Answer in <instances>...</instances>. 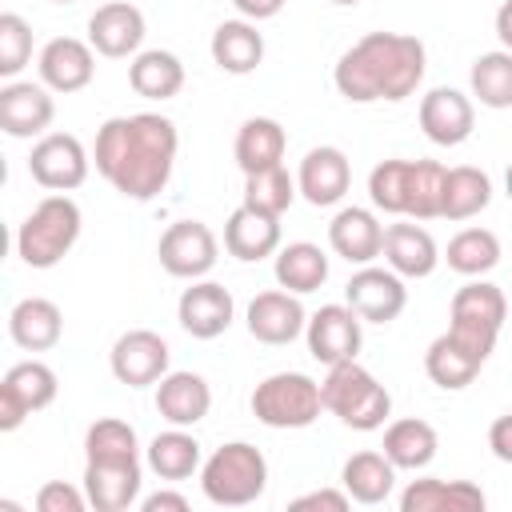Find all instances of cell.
<instances>
[{
    "label": "cell",
    "mask_w": 512,
    "mask_h": 512,
    "mask_svg": "<svg viewBox=\"0 0 512 512\" xmlns=\"http://www.w3.org/2000/svg\"><path fill=\"white\" fill-rule=\"evenodd\" d=\"M444 260L460 276H484V272H492L500 264V240H496L492 228H460L448 240Z\"/></svg>",
    "instance_id": "38"
},
{
    "label": "cell",
    "mask_w": 512,
    "mask_h": 512,
    "mask_svg": "<svg viewBox=\"0 0 512 512\" xmlns=\"http://www.w3.org/2000/svg\"><path fill=\"white\" fill-rule=\"evenodd\" d=\"M284 148H288V136H284L280 120H272V116H252V120H244L240 132H236V144H232L236 164H240L244 176L284 164Z\"/></svg>",
    "instance_id": "31"
},
{
    "label": "cell",
    "mask_w": 512,
    "mask_h": 512,
    "mask_svg": "<svg viewBox=\"0 0 512 512\" xmlns=\"http://www.w3.org/2000/svg\"><path fill=\"white\" fill-rule=\"evenodd\" d=\"M492 204V180L488 172L472 164H456L444 172V196H440V220H472Z\"/></svg>",
    "instance_id": "34"
},
{
    "label": "cell",
    "mask_w": 512,
    "mask_h": 512,
    "mask_svg": "<svg viewBox=\"0 0 512 512\" xmlns=\"http://www.w3.org/2000/svg\"><path fill=\"white\" fill-rule=\"evenodd\" d=\"M212 408V388L200 372H168L156 380V412L176 428H196Z\"/></svg>",
    "instance_id": "25"
},
{
    "label": "cell",
    "mask_w": 512,
    "mask_h": 512,
    "mask_svg": "<svg viewBox=\"0 0 512 512\" xmlns=\"http://www.w3.org/2000/svg\"><path fill=\"white\" fill-rule=\"evenodd\" d=\"M484 360H488V356H480L476 348H468V344L456 340L452 332H440V336L428 344V352H424V372H428V380H432L436 388L460 392V388H468V384L480 376Z\"/></svg>",
    "instance_id": "27"
},
{
    "label": "cell",
    "mask_w": 512,
    "mask_h": 512,
    "mask_svg": "<svg viewBox=\"0 0 512 512\" xmlns=\"http://www.w3.org/2000/svg\"><path fill=\"white\" fill-rule=\"evenodd\" d=\"M144 460L148 468L160 476V480H188L192 472H200L204 456H200V440L188 432V428H168L160 436H152V444L144 448Z\"/></svg>",
    "instance_id": "36"
},
{
    "label": "cell",
    "mask_w": 512,
    "mask_h": 512,
    "mask_svg": "<svg viewBox=\"0 0 512 512\" xmlns=\"http://www.w3.org/2000/svg\"><path fill=\"white\" fill-rule=\"evenodd\" d=\"M384 264L392 272H400L404 280H424L436 272L440 264V248L432 240V232L416 220H404V224H388L384 228Z\"/></svg>",
    "instance_id": "22"
},
{
    "label": "cell",
    "mask_w": 512,
    "mask_h": 512,
    "mask_svg": "<svg viewBox=\"0 0 512 512\" xmlns=\"http://www.w3.org/2000/svg\"><path fill=\"white\" fill-rule=\"evenodd\" d=\"M128 84L144 100H172L184 88V64L176 52H164V48L136 52L128 64Z\"/></svg>",
    "instance_id": "33"
},
{
    "label": "cell",
    "mask_w": 512,
    "mask_h": 512,
    "mask_svg": "<svg viewBox=\"0 0 512 512\" xmlns=\"http://www.w3.org/2000/svg\"><path fill=\"white\" fill-rule=\"evenodd\" d=\"M384 456L396 464V468H404V472H420V468H428L432 460H436V448H440V436H436V428L428 424V420H420V416H404V420H392L388 428H384Z\"/></svg>",
    "instance_id": "32"
},
{
    "label": "cell",
    "mask_w": 512,
    "mask_h": 512,
    "mask_svg": "<svg viewBox=\"0 0 512 512\" xmlns=\"http://www.w3.org/2000/svg\"><path fill=\"white\" fill-rule=\"evenodd\" d=\"M60 392L56 372L44 360H20L0 380V432H16L32 412H44Z\"/></svg>",
    "instance_id": "8"
},
{
    "label": "cell",
    "mask_w": 512,
    "mask_h": 512,
    "mask_svg": "<svg viewBox=\"0 0 512 512\" xmlns=\"http://www.w3.org/2000/svg\"><path fill=\"white\" fill-rule=\"evenodd\" d=\"M504 192H508V200H512V164H508V172H504Z\"/></svg>",
    "instance_id": "50"
},
{
    "label": "cell",
    "mask_w": 512,
    "mask_h": 512,
    "mask_svg": "<svg viewBox=\"0 0 512 512\" xmlns=\"http://www.w3.org/2000/svg\"><path fill=\"white\" fill-rule=\"evenodd\" d=\"M88 148L72 132H44L32 144L28 176L48 192H72L88 180Z\"/></svg>",
    "instance_id": "10"
},
{
    "label": "cell",
    "mask_w": 512,
    "mask_h": 512,
    "mask_svg": "<svg viewBox=\"0 0 512 512\" xmlns=\"http://www.w3.org/2000/svg\"><path fill=\"white\" fill-rule=\"evenodd\" d=\"M140 508L144 512H188V496H180V492H152V496H144L140 500Z\"/></svg>",
    "instance_id": "47"
},
{
    "label": "cell",
    "mask_w": 512,
    "mask_h": 512,
    "mask_svg": "<svg viewBox=\"0 0 512 512\" xmlns=\"http://www.w3.org/2000/svg\"><path fill=\"white\" fill-rule=\"evenodd\" d=\"M296 192H300V188H296V176H288L284 164L244 176V204H248V208H260V212H268V216H284V212L292 208Z\"/></svg>",
    "instance_id": "40"
},
{
    "label": "cell",
    "mask_w": 512,
    "mask_h": 512,
    "mask_svg": "<svg viewBox=\"0 0 512 512\" xmlns=\"http://www.w3.org/2000/svg\"><path fill=\"white\" fill-rule=\"evenodd\" d=\"M236 4V12L244 16V20H272L280 8H284V0H232Z\"/></svg>",
    "instance_id": "48"
},
{
    "label": "cell",
    "mask_w": 512,
    "mask_h": 512,
    "mask_svg": "<svg viewBox=\"0 0 512 512\" xmlns=\"http://www.w3.org/2000/svg\"><path fill=\"white\" fill-rule=\"evenodd\" d=\"M252 416L264 428H308L324 412L320 384L304 372H272L252 388Z\"/></svg>",
    "instance_id": "6"
},
{
    "label": "cell",
    "mask_w": 512,
    "mask_h": 512,
    "mask_svg": "<svg viewBox=\"0 0 512 512\" xmlns=\"http://www.w3.org/2000/svg\"><path fill=\"white\" fill-rule=\"evenodd\" d=\"M140 440L128 420L104 416L84 432V460H136Z\"/></svg>",
    "instance_id": "41"
},
{
    "label": "cell",
    "mask_w": 512,
    "mask_h": 512,
    "mask_svg": "<svg viewBox=\"0 0 512 512\" xmlns=\"http://www.w3.org/2000/svg\"><path fill=\"white\" fill-rule=\"evenodd\" d=\"M244 324H248V336H252V340L280 348V344H292V340L308 328V312H304V304H300L296 292H288V288H268V292H256V296H252Z\"/></svg>",
    "instance_id": "13"
},
{
    "label": "cell",
    "mask_w": 512,
    "mask_h": 512,
    "mask_svg": "<svg viewBox=\"0 0 512 512\" xmlns=\"http://www.w3.org/2000/svg\"><path fill=\"white\" fill-rule=\"evenodd\" d=\"M272 272H276V284L280 288H288L296 296H308V292H316L328 280V256L312 240H292V244H284L276 252Z\"/></svg>",
    "instance_id": "35"
},
{
    "label": "cell",
    "mask_w": 512,
    "mask_h": 512,
    "mask_svg": "<svg viewBox=\"0 0 512 512\" xmlns=\"http://www.w3.org/2000/svg\"><path fill=\"white\" fill-rule=\"evenodd\" d=\"M484 492L472 480L420 476L400 492V512H480Z\"/></svg>",
    "instance_id": "26"
},
{
    "label": "cell",
    "mask_w": 512,
    "mask_h": 512,
    "mask_svg": "<svg viewBox=\"0 0 512 512\" xmlns=\"http://www.w3.org/2000/svg\"><path fill=\"white\" fill-rule=\"evenodd\" d=\"M352 504V496L344 492V488H316V492H304V496H296L288 508L292 512H308V508H328V512H344Z\"/></svg>",
    "instance_id": "45"
},
{
    "label": "cell",
    "mask_w": 512,
    "mask_h": 512,
    "mask_svg": "<svg viewBox=\"0 0 512 512\" xmlns=\"http://www.w3.org/2000/svg\"><path fill=\"white\" fill-rule=\"evenodd\" d=\"M84 492L96 512H128L140 500V456L136 460H84Z\"/></svg>",
    "instance_id": "21"
},
{
    "label": "cell",
    "mask_w": 512,
    "mask_h": 512,
    "mask_svg": "<svg viewBox=\"0 0 512 512\" xmlns=\"http://www.w3.org/2000/svg\"><path fill=\"white\" fill-rule=\"evenodd\" d=\"M352 184V164L348 156L336 148V144H320V148H308L304 160H300V172H296V188L300 196L312 204V208H332L344 200Z\"/></svg>",
    "instance_id": "20"
},
{
    "label": "cell",
    "mask_w": 512,
    "mask_h": 512,
    "mask_svg": "<svg viewBox=\"0 0 512 512\" xmlns=\"http://www.w3.org/2000/svg\"><path fill=\"white\" fill-rule=\"evenodd\" d=\"M88 44L108 56V60H124L136 56L144 44V12L128 0H108L88 16Z\"/></svg>",
    "instance_id": "18"
},
{
    "label": "cell",
    "mask_w": 512,
    "mask_h": 512,
    "mask_svg": "<svg viewBox=\"0 0 512 512\" xmlns=\"http://www.w3.org/2000/svg\"><path fill=\"white\" fill-rule=\"evenodd\" d=\"M208 48H212L216 68L228 72V76H248L264 60V36L256 32L252 20H224L212 32V44Z\"/></svg>",
    "instance_id": "30"
},
{
    "label": "cell",
    "mask_w": 512,
    "mask_h": 512,
    "mask_svg": "<svg viewBox=\"0 0 512 512\" xmlns=\"http://www.w3.org/2000/svg\"><path fill=\"white\" fill-rule=\"evenodd\" d=\"M328 244L340 260L348 264H372L384 252V224L376 220L372 208H340L328 224Z\"/></svg>",
    "instance_id": "23"
},
{
    "label": "cell",
    "mask_w": 512,
    "mask_h": 512,
    "mask_svg": "<svg viewBox=\"0 0 512 512\" xmlns=\"http://www.w3.org/2000/svg\"><path fill=\"white\" fill-rule=\"evenodd\" d=\"M48 4H76V0H48Z\"/></svg>",
    "instance_id": "52"
},
{
    "label": "cell",
    "mask_w": 512,
    "mask_h": 512,
    "mask_svg": "<svg viewBox=\"0 0 512 512\" xmlns=\"http://www.w3.org/2000/svg\"><path fill=\"white\" fill-rule=\"evenodd\" d=\"M428 68V52L416 36L404 32H368L360 36L332 68L336 92L352 104H372V100H408Z\"/></svg>",
    "instance_id": "2"
},
{
    "label": "cell",
    "mask_w": 512,
    "mask_h": 512,
    "mask_svg": "<svg viewBox=\"0 0 512 512\" xmlns=\"http://www.w3.org/2000/svg\"><path fill=\"white\" fill-rule=\"evenodd\" d=\"M320 396H324V412H332L340 424L356 432H376L392 416L388 388L356 360L328 364V376L320 380Z\"/></svg>",
    "instance_id": "4"
},
{
    "label": "cell",
    "mask_w": 512,
    "mask_h": 512,
    "mask_svg": "<svg viewBox=\"0 0 512 512\" xmlns=\"http://www.w3.org/2000/svg\"><path fill=\"white\" fill-rule=\"evenodd\" d=\"M344 304L364 320V324H392L404 304H408V288L404 276L392 268H376V264H360L352 272V280L344 284Z\"/></svg>",
    "instance_id": "11"
},
{
    "label": "cell",
    "mask_w": 512,
    "mask_h": 512,
    "mask_svg": "<svg viewBox=\"0 0 512 512\" xmlns=\"http://www.w3.org/2000/svg\"><path fill=\"white\" fill-rule=\"evenodd\" d=\"M396 464L384 456V452H372V448H364V452H352L348 460H344V468H340V488L356 500V504H384L388 496H392V488H396Z\"/></svg>",
    "instance_id": "29"
},
{
    "label": "cell",
    "mask_w": 512,
    "mask_h": 512,
    "mask_svg": "<svg viewBox=\"0 0 512 512\" xmlns=\"http://www.w3.org/2000/svg\"><path fill=\"white\" fill-rule=\"evenodd\" d=\"M468 84H472V96L484 104V108H512V52L508 48H496V52H480L472 60V72H468Z\"/></svg>",
    "instance_id": "37"
},
{
    "label": "cell",
    "mask_w": 512,
    "mask_h": 512,
    "mask_svg": "<svg viewBox=\"0 0 512 512\" xmlns=\"http://www.w3.org/2000/svg\"><path fill=\"white\" fill-rule=\"evenodd\" d=\"M264 488H268V460L248 440H228L200 464V492L216 508H244L260 500Z\"/></svg>",
    "instance_id": "5"
},
{
    "label": "cell",
    "mask_w": 512,
    "mask_h": 512,
    "mask_svg": "<svg viewBox=\"0 0 512 512\" xmlns=\"http://www.w3.org/2000/svg\"><path fill=\"white\" fill-rule=\"evenodd\" d=\"M8 336L16 348L24 352H48L60 344L64 336V316L52 300L44 296H24L12 312H8Z\"/></svg>",
    "instance_id": "28"
},
{
    "label": "cell",
    "mask_w": 512,
    "mask_h": 512,
    "mask_svg": "<svg viewBox=\"0 0 512 512\" xmlns=\"http://www.w3.org/2000/svg\"><path fill=\"white\" fill-rule=\"evenodd\" d=\"M360 324L364 320L348 304H324L320 312H312L308 316V328H304V340H308L312 360H320V364L356 360V352L364 344Z\"/></svg>",
    "instance_id": "14"
},
{
    "label": "cell",
    "mask_w": 512,
    "mask_h": 512,
    "mask_svg": "<svg viewBox=\"0 0 512 512\" xmlns=\"http://www.w3.org/2000/svg\"><path fill=\"white\" fill-rule=\"evenodd\" d=\"M504 320H508L504 292L480 276H472L464 288H456V296L448 304V332L456 340H464L468 348H476L480 356H492Z\"/></svg>",
    "instance_id": "7"
},
{
    "label": "cell",
    "mask_w": 512,
    "mask_h": 512,
    "mask_svg": "<svg viewBox=\"0 0 512 512\" xmlns=\"http://www.w3.org/2000/svg\"><path fill=\"white\" fill-rule=\"evenodd\" d=\"M444 164L436 160H412V180H408V220H436L440 216V196H444Z\"/></svg>",
    "instance_id": "42"
},
{
    "label": "cell",
    "mask_w": 512,
    "mask_h": 512,
    "mask_svg": "<svg viewBox=\"0 0 512 512\" xmlns=\"http://www.w3.org/2000/svg\"><path fill=\"white\" fill-rule=\"evenodd\" d=\"M168 340L152 328H128L124 336H116L112 352H108V368L120 384L128 388H148L160 376H168Z\"/></svg>",
    "instance_id": "12"
},
{
    "label": "cell",
    "mask_w": 512,
    "mask_h": 512,
    "mask_svg": "<svg viewBox=\"0 0 512 512\" xmlns=\"http://www.w3.org/2000/svg\"><path fill=\"white\" fill-rule=\"evenodd\" d=\"M40 84H48L52 92L68 96V92H80L92 84L96 76V48L88 40H76V36H56L40 48Z\"/></svg>",
    "instance_id": "19"
},
{
    "label": "cell",
    "mask_w": 512,
    "mask_h": 512,
    "mask_svg": "<svg viewBox=\"0 0 512 512\" xmlns=\"http://www.w3.org/2000/svg\"><path fill=\"white\" fill-rule=\"evenodd\" d=\"M488 448H492V456H496L500 464H512V412H504V416L492 420V428H488Z\"/></svg>",
    "instance_id": "46"
},
{
    "label": "cell",
    "mask_w": 512,
    "mask_h": 512,
    "mask_svg": "<svg viewBox=\"0 0 512 512\" xmlns=\"http://www.w3.org/2000/svg\"><path fill=\"white\" fill-rule=\"evenodd\" d=\"M496 36H500V44L512 52V0H504V4L496 8Z\"/></svg>",
    "instance_id": "49"
},
{
    "label": "cell",
    "mask_w": 512,
    "mask_h": 512,
    "mask_svg": "<svg viewBox=\"0 0 512 512\" xmlns=\"http://www.w3.org/2000/svg\"><path fill=\"white\" fill-rule=\"evenodd\" d=\"M56 116V100L48 84H32V80H8L0 88V128L12 140H32L44 136L48 124Z\"/></svg>",
    "instance_id": "15"
},
{
    "label": "cell",
    "mask_w": 512,
    "mask_h": 512,
    "mask_svg": "<svg viewBox=\"0 0 512 512\" xmlns=\"http://www.w3.org/2000/svg\"><path fill=\"white\" fill-rule=\"evenodd\" d=\"M416 116H420L424 136L432 144H440V148L464 144L472 136V128H476V104L460 88H432V92H424Z\"/></svg>",
    "instance_id": "17"
},
{
    "label": "cell",
    "mask_w": 512,
    "mask_h": 512,
    "mask_svg": "<svg viewBox=\"0 0 512 512\" xmlns=\"http://www.w3.org/2000/svg\"><path fill=\"white\" fill-rule=\"evenodd\" d=\"M224 248H228V256H236L244 264H256L264 256H276L280 252V216H268L260 208L240 204L224 220Z\"/></svg>",
    "instance_id": "24"
},
{
    "label": "cell",
    "mask_w": 512,
    "mask_h": 512,
    "mask_svg": "<svg viewBox=\"0 0 512 512\" xmlns=\"http://www.w3.org/2000/svg\"><path fill=\"white\" fill-rule=\"evenodd\" d=\"M160 268L176 280H200L216 268L220 256V240L204 220H176L164 228L160 244H156Z\"/></svg>",
    "instance_id": "9"
},
{
    "label": "cell",
    "mask_w": 512,
    "mask_h": 512,
    "mask_svg": "<svg viewBox=\"0 0 512 512\" xmlns=\"http://www.w3.org/2000/svg\"><path fill=\"white\" fill-rule=\"evenodd\" d=\"M332 4H344L348 8V4H360V0H332Z\"/></svg>",
    "instance_id": "51"
},
{
    "label": "cell",
    "mask_w": 512,
    "mask_h": 512,
    "mask_svg": "<svg viewBox=\"0 0 512 512\" xmlns=\"http://www.w3.org/2000/svg\"><path fill=\"white\" fill-rule=\"evenodd\" d=\"M32 60V24L16 12L0 16V76L16 80Z\"/></svg>",
    "instance_id": "43"
},
{
    "label": "cell",
    "mask_w": 512,
    "mask_h": 512,
    "mask_svg": "<svg viewBox=\"0 0 512 512\" xmlns=\"http://www.w3.org/2000/svg\"><path fill=\"white\" fill-rule=\"evenodd\" d=\"M232 316H236V300L216 280H192V288L180 292L176 320L192 340H216L220 332H228Z\"/></svg>",
    "instance_id": "16"
},
{
    "label": "cell",
    "mask_w": 512,
    "mask_h": 512,
    "mask_svg": "<svg viewBox=\"0 0 512 512\" xmlns=\"http://www.w3.org/2000/svg\"><path fill=\"white\" fill-rule=\"evenodd\" d=\"M408 180H412V160H380L368 172L372 208L388 216H408Z\"/></svg>",
    "instance_id": "39"
},
{
    "label": "cell",
    "mask_w": 512,
    "mask_h": 512,
    "mask_svg": "<svg viewBox=\"0 0 512 512\" xmlns=\"http://www.w3.org/2000/svg\"><path fill=\"white\" fill-rule=\"evenodd\" d=\"M80 228H84L80 204L68 192H52L16 228V256L28 268H56L80 240Z\"/></svg>",
    "instance_id": "3"
},
{
    "label": "cell",
    "mask_w": 512,
    "mask_h": 512,
    "mask_svg": "<svg viewBox=\"0 0 512 512\" xmlns=\"http://www.w3.org/2000/svg\"><path fill=\"white\" fill-rule=\"evenodd\" d=\"M88 508V492L64 484V480H48L36 492V512H84Z\"/></svg>",
    "instance_id": "44"
},
{
    "label": "cell",
    "mask_w": 512,
    "mask_h": 512,
    "mask_svg": "<svg viewBox=\"0 0 512 512\" xmlns=\"http://www.w3.org/2000/svg\"><path fill=\"white\" fill-rule=\"evenodd\" d=\"M180 152V132L168 116L160 112H132V116H112L96 132V172L136 204H148L160 196L172 180Z\"/></svg>",
    "instance_id": "1"
}]
</instances>
